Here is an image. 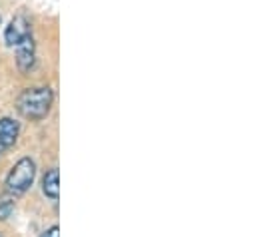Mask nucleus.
I'll list each match as a JSON object with an SVG mask.
<instances>
[{
	"mask_svg": "<svg viewBox=\"0 0 257 237\" xmlns=\"http://www.w3.org/2000/svg\"><path fill=\"white\" fill-rule=\"evenodd\" d=\"M54 104V92L48 86H36V88H26L18 100H16V110L20 116L32 122L44 120Z\"/></svg>",
	"mask_w": 257,
	"mask_h": 237,
	"instance_id": "1",
	"label": "nucleus"
},
{
	"mask_svg": "<svg viewBox=\"0 0 257 237\" xmlns=\"http://www.w3.org/2000/svg\"><path fill=\"white\" fill-rule=\"evenodd\" d=\"M36 179V162L30 156L20 158L6 176V191L10 195H22L26 193Z\"/></svg>",
	"mask_w": 257,
	"mask_h": 237,
	"instance_id": "2",
	"label": "nucleus"
},
{
	"mask_svg": "<svg viewBox=\"0 0 257 237\" xmlns=\"http://www.w3.org/2000/svg\"><path fill=\"white\" fill-rule=\"evenodd\" d=\"M30 36H32V24L24 14L14 16L4 28V42L8 48H16L20 42H24Z\"/></svg>",
	"mask_w": 257,
	"mask_h": 237,
	"instance_id": "3",
	"label": "nucleus"
},
{
	"mask_svg": "<svg viewBox=\"0 0 257 237\" xmlns=\"http://www.w3.org/2000/svg\"><path fill=\"white\" fill-rule=\"evenodd\" d=\"M36 64V44H34V38H26L24 42H20L16 46V66L20 72H30Z\"/></svg>",
	"mask_w": 257,
	"mask_h": 237,
	"instance_id": "4",
	"label": "nucleus"
},
{
	"mask_svg": "<svg viewBox=\"0 0 257 237\" xmlns=\"http://www.w3.org/2000/svg\"><path fill=\"white\" fill-rule=\"evenodd\" d=\"M20 136V122L14 118H0V150H8L18 142Z\"/></svg>",
	"mask_w": 257,
	"mask_h": 237,
	"instance_id": "5",
	"label": "nucleus"
},
{
	"mask_svg": "<svg viewBox=\"0 0 257 237\" xmlns=\"http://www.w3.org/2000/svg\"><path fill=\"white\" fill-rule=\"evenodd\" d=\"M42 193L48 199L58 201V197H60V172H58V168H52V170H48L44 174V178H42Z\"/></svg>",
	"mask_w": 257,
	"mask_h": 237,
	"instance_id": "6",
	"label": "nucleus"
},
{
	"mask_svg": "<svg viewBox=\"0 0 257 237\" xmlns=\"http://www.w3.org/2000/svg\"><path fill=\"white\" fill-rule=\"evenodd\" d=\"M14 205H16V203H14V197H12L10 193H6V195L0 197V221L8 219V217L12 215Z\"/></svg>",
	"mask_w": 257,
	"mask_h": 237,
	"instance_id": "7",
	"label": "nucleus"
},
{
	"mask_svg": "<svg viewBox=\"0 0 257 237\" xmlns=\"http://www.w3.org/2000/svg\"><path fill=\"white\" fill-rule=\"evenodd\" d=\"M40 237H60V227L58 225H50L46 231H42Z\"/></svg>",
	"mask_w": 257,
	"mask_h": 237,
	"instance_id": "8",
	"label": "nucleus"
},
{
	"mask_svg": "<svg viewBox=\"0 0 257 237\" xmlns=\"http://www.w3.org/2000/svg\"><path fill=\"white\" fill-rule=\"evenodd\" d=\"M0 152H2V150H0Z\"/></svg>",
	"mask_w": 257,
	"mask_h": 237,
	"instance_id": "9",
	"label": "nucleus"
},
{
	"mask_svg": "<svg viewBox=\"0 0 257 237\" xmlns=\"http://www.w3.org/2000/svg\"><path fill=\"white\" fill-rule=\"evenodd\" d=\"M0 237H2V235H0Z\"/></svg>",
	"mask_w": 257,
	"mask_h": 237,
	"instance_id": "10",
	"label": "nucleus"
}]
</instances>
